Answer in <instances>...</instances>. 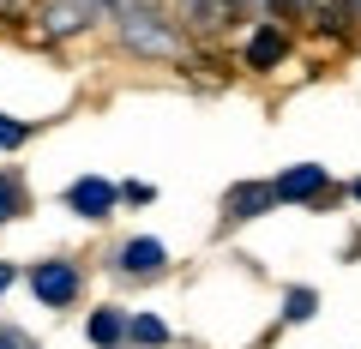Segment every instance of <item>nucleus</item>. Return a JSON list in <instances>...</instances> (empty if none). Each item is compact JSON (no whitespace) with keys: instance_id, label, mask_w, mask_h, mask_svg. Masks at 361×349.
I'll return each mask as SVG.
<instances>
[{"instance_id":"nucleus-1","label":"nucleus","mask_w":361,"mask_h":349,"mask_svg":"<svg viewBox=\"0 0 361 349\" xmlns=\"http://www.w3.org/2000/svg\"><path fill=\"white\" fill-rule=\"evenodd\" d=\"M115 6V25H121V42L139 54H169L175 49V30H169V13L157 0H109Z\"/></svg>"},{"instance_id":"nucleus-2","label":"nucleus","mask_w":361,"mask_h":349,"mask_svg":"<svg viewBox=\"0 0 361 349\" xmlns=\"http://www.w3.org/2000/svg\"><path fill=\"white\" fill-rule=\"evenodd\" d=\"M78 289H85V271H78L73 259H42V265H30V295L42 307H73Z\"/></svg>"},{"instance_id":"nucleus-3","label":"nucleus","mask_w":361,"mask_h":349,"mask_svg":"<svg viewBox=\"0 0 361 349\" xmlns=\"http://www.w3.org/2000/svg\"><path fill=\"white\" fill-rule=\"evenodd\" d=\"M66 211L73 217H85V223H109L115 217V205H121V187L115 181H103V175H78L73 187H66Z\"/></svg>"},{"instance_id":"nucleus-4","label":"nucleus","mask_w":361,"mask_h":349,"mask_svg":"<svg viewBox=\"0 0 361 349\" xmlns=\"http://www.w3.org/2000/svg\"><path fill=\"white\" fill-rule=\"evenodd\" d=\"M271 193H277V205H325L331 199V175L319 163H295L271 181Z\"/></svg>"},{"instance_id":"nucleus-5","label":"nucleus","mask_w":361,"mask_h":349,"mask_svg":"<svg viewBox=\"0 0 361 349\" xmlns=\"http://www.w3.org/2000/svg\"><path fill=\"white\" fill-rule=\"evenodd\" d=\"M115 271L121 277H139V283H145V277H163L169 271V247L157 241V235H133V241L115 253Z\"/></svg>"},{"instance_id":"nucleus-6","label":"nucleus","mask_w":361,"mask_h":349,"mask_svg":"<svg viewBox=\"0 0 361 349\" xmlns=\"http://www.w3.org/2000/svg\"><path fill=\"white\" fill-rule=\"evenodd\" d=\"M277 205V193H271V181H235L229 193H223V223H253V217H265V211Z\"/></svg>"},{"instance_id":"nucleus-7","label":"nucleus","mask_w":361,"mask_h":349,"mask_svg":"<svg viewBox=\"0 0 361 349\" xmlns=\"http://www.w3.org/2000/svg\"><path fill=\"white\" fill-rule=\"evenodd\" d=\"M289 54V37H283V25H259L253 37H247V66L253 73H271V66Z\"/></svg>"},{"instance_id":"nucleus-8","label":"nucleus","mask_w":361,"mask_h":349,"mask_svg":"<svg viewBox=\"0 0 361 349\" xmlns=\"http://www.w3.org/2000/svg\"><path fill=\"white\" fill-rule=\"evenodd\" d=\"M85 337L97 349H121V343H127V313H121V307H97L85 319Z\"/></svg>"},{"instance_id":"nucleus-9","label":"nucleus","mask_w":361,"mask_h":349,"mask_svg":"<svg viewBox=\"0 0 361 349\" xmlns=\"http://www.w3.org/2000/svg\"><path fill=\"white\" fill-rule=\"evenodd\" d=\"M180 13H187V25H193V30H211V37H217L241 6H235V0H180Z\"/></svg>"},{"instance_id":"nucleus-10","label":"nucleus","mask_w":361,"mask_h":349,"mask_svg":"<svg viewBox=\"0 0 361 349\" xmlns=\"http://www.w3.org/2000/svg\"><path fill=\"white\" fill-rule=\"evenodd\" d=\"M30 211V193H25V181H18L13 169H0V223H18Z\"/></svg>"},{"instance_id":"nucleus-11","label":"nucleus","mask_w":361,"mask_h":349,"mask_svg":"<svg viewBox=\"0 0 361 349\" xmlns=\"http://www.w3.org/2000/svg\"><path fill=\"white\" fill-rule=\"evenodd\" d=\"M127 343H145V349H163L169 343V325L157 313H127Z\"/></svg>"},{"instance_id":"nucleus-12","label":"nucleus","mask_w":361,"mask_h":349,"mask_svg":"<svg viewBox=\"0 0 361 349\" xmlns=\"http://www.w3.org/2000/svg\"><path fill=\"white\" fill-rule=\"evenodd\" d=\"M313 313H319V295L313 289H289L283 295V325H307Z\"/></svg>"},{"instance_id":"nucleus-13","label":"nucleus","mask_w":361,"mask_h":349,"mask_svg":"<svg viewBox=\"0 0 361 349\" xmlns=\"http://www.w3.org/2000/svg\"><path fill=\"white\" fill-rule=\"evenodd\" d=\"M37 139V127L30 121H13V115H0V151H18V145Z\"/></svg>"},{"instance_id":"nucleus-14","label":"nucleus","mask_w":361,"mask_h":349,"mask_svg":"<svg viewBox=\"0 0 361 349\" xmlns=\"http://www.w3.org/2000/svg\"><path fill=\"white\" fill-rule=\"evenodd\" d=\"M121 199H127V205H151L157 187H151V181H127V187H121Z\"/></svg>"},{"instance_id":"nucleus-15","label":"nucleus","mask_w":361,"mask_h":349,"mask_svg":"<svg viewBox=\"0 0 361 349\" xmlns=\"http://www.w3.org/2000/svg\"><path fill=\"white\" fill-rule=\"evenodd\" d=\"M0 349H37V337H25L18 325H0Z\"/></svg>"},{"instance_id":"nucleus-16","label":"nucleus","mask_w":361,"mask_h":349,"mask_svg":"<svg viewBox=\"0 0 361 349\" xmlns=\"http://www.w3.org/2000/svg\"><path fill=\"white\" fill-rule=\"evenodd\" d=\"M13 283H18V265H6V259H0V295H6Z\"/></svg>"},{"instance_id":"nucleus-17","label":"nucleus","mask_w":361,"mask_h":349,"mask_svg":"<svg viewBox=\"0 0 361 349\" xmlns=\"http://www.w3.org/2000/svg\"><path fill=\"white\" fill-rule=\"evenodd\" d=\"M349 193H355V199H361V181H355V187H349Z\"/></svg>"},{"instance_id":"nucleus-18","label":"nucleus","mask_w":361,"mask_h":349,"mask_svg":"<svg viewBox=\"0 0 361 349\" xmlns=\"http://www.w3.org/2000/svg\"><path fill=\"white\" fill-rule=\"evenodd\" d=\"M235 6H253V0H235Z\"/></svg>"}]
</instances>
